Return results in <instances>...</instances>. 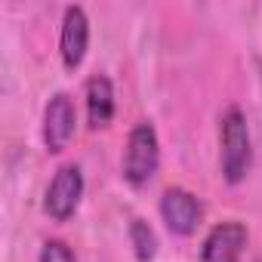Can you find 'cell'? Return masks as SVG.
<instances>
[{
  "mask_svg": "<svg viewBox=\"0 0 262 262\" xmlns=\"http://www.w3.org/2000/svg\"><path fill=\"white\" fill-rule=\"evenodd\" d=\"M219 145H222V176H225V182L228 185L244 182V176L250 173V164H253V148H250L247 120L237 108H228L222 114Z\"/></svg>",
  "mask_w": 262,
  "mask_h": 262,
  "instance_id": "obj_1",
  "label": "cell"
},
{
  "mask_svg": "<svg viewBox=\"0 0 262 262\" xmlns=\"http://www.w3.org/2000/svg\"><path fill=\"white\" fill-rule=\"evenodd\" d=\"M161 164V148H158V133L151 123H136L129 129V139L123 148V179L129 185H145Z\"/></svg>",
  "mask_w": 262,
  "mask_h": 262,
  "instance_id": "obj_2",
  "label": "cell"
},
{
  "mask_svg": "<svg viewBox=\"0 0 262 262\" xmlns=\"http://www.w3.org/2000/svg\"><path fill=\"white\" fill-rule=\"evenodd\" d=\"M80 198H83V173H80L77 164H65V167H59V173L53 176V182L47 188L43 210L56 222H65V219L74 216Z\"/></svg>",
  "mask_w": 262,
  "mask_h": 262,
  "instance_id": "obj_3",
  "label": "cell"
},
{
  "mask_svg": "<svg viewBox=\"0 0 262 262\" xmlns=\"http://www.w3.org/2000/svg\"><path fill=\"white\" fill-rule=\"evenodd\" d=\"M74 123H77V111H74L71 96L56 93L43 111V145H47V151L59 155L68 148V142L74 136Z\"/></svg>",
  "mask_w": 262,
  "mask_h": 262,
  "instance_id": "obj_4",
  "label": "cell"
},
{
  "mask_svg": "<svg viewBox=\"0 0 262 262\" xmlns=\"http://www.w3.org/2000/svg\"><path fill=\"white\" fill-rule=\"evenodd\" d=\"M247 247V228L234 219L219 222L210 228L201 247V262H241Z\"/></svg>",
  "mask_w": 262,
  "mask_h": 262,
  "instance_id": "obj_5",
  "label": "cell"
},
{
  "mask_svg": "<svg viewBox=\"0 0 262 262\" xmlns=\"http://www.w3.org/2000/svg\"><path fill=\"white\" fill-rule=\"evenodd\" d=\"M161 216H164V222L173 234H194V228L204 216V207L191 191L167 188L164 198H161Z\"/></svg>",
  "mask_w": 262,
  "mask_h": 262,
  "instance_id": "obj_6",
  "label": "cell"
},
{
  "mask_svg": "<svg viewBox=\"0 0 262 262\" xmlns=\"http://www.w3.org/2000/svg\"><path fill=\"white\" fill-rule=\"evenodd\" d=\"M90 47V22L86 13L80 7H68L65 19H62V37H59V53H62V65L68 71L80 68L83 56Z\"/></svg>",
  "mask_w": 262,
  "mask_h": 262,
  "instance_id": "obj_7",
  "label": "cell"
},
{
  "mask_svg": "<svg viewBox=\"0 0 262 262\" xmlns=\"http://www.w3.org/2000/svg\"><path fill=\"white\" fill-rule=\"evenodd\" d=\"M86 117L93 129H102L114 117V86L105 74H93L86 80Z\"/></svg>",
  "mask_w": 262,
  "mask_h": 262,
  "instance_id": "obj_8",
  "label": "cell"
},
{
  "mask_svg": "<svg viewBox=\"0 0 262 262\" xmlns=\"http://www.w3.org/2000/svg\"><path fill=\"white\" fill-rule=\"evenodd\" d=\"M129 244H133L139 262H148V259H155V253H158L155 228H151L145 219H133V222H129Z\"/></svg>",
  "mask_w": 262,
  "mask_h": 262,
  "instance_id": "obj_9",
  "label": "cell"
},
{
  "mask_svg": "<svg viewBox=\"0 0 262 262\" xmlns=\"http://www.w3.org/2000/svg\"><path fill=\"white\" fill-rule=\"evenodd\" d=\"M40 262H77L65 241H47L40 250Z\"/></svg>",
  "mask_w": 262,
  "mask_h": 262,
  "instance_id": "obj_10",
  "label": "cell"
}]
</instances>
